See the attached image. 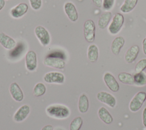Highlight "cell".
<instances>
[{
    "label": "cell",
    "instance_id": "6da1fadb",
    "mask_svg": "<svg viewBox=\"0 0 146 130\" xmlns=\"http://www.w3.org/2000/svg\"><path fill=\"white\" fill-rule=\"evenodd\" d=\"M47 115L55 119H65L69 117L71 113L69 108L63 104H53L49 105L46 108Z\"/></svg>",
    "mask_w": 146,
    "mask_h": 130
},
{
    "label": "cell",
    "instance_id": "7a4b0ae2",
    "mask_svg": "<svg viewBox=\"0 0 146 130\" xmlns=\"http://www.w3.org/2000/svg\"><path fill=\"white\" fill-rule=\"evenodd\" d=\"M146 100V93L139 91L133 96L129 104V108L131 112H136L139 111Z\"/></svg>",
    "mask_w": 146,
    "mask_h": 130
},
{
    "label": "cell",
    "instance_id": "3957f363",
    "mask_svg": "<svg viewBox=\"0 0 146 130\" xmlns=\"http://www.w3.org/2000/svg\"><path fill=\"white\" fill-rule=\"evenodd\" d=\"M96 27L94 22L92 19L87 20L83 25V33L86 40L92 43L95 38Z\"/></svg>",
    "mask_w": 146,
    "mask_h": 130
},
{
    "label": "cell",
    "instance_id": "277c9868",
    "mask_svg": "<svg viewBox=\"0 0 146 130\" xmlns=\"http://www.w3.org/2000/svg\"><path fill=\"white\" fill-rule=\"evenodd\" d=\"M124 21V18L121 13H116L108 27V31L112 35L117 34L121 29Z\"/></svg>",
    "mask_w": 146,
    "mask_h": 130
},
{
    "label": "cell",
    "instance_id": "5b68a950",
    "mask_svg": "<svg viewBox=\"0 0 146 130\" xmlns=\"http://www.w3.org/2000/svg\"><path fill=\"white\" fill-rule=\"evenodd\" d=\"M34 33L43 46H47L50 44L51 40L50 34L43 26H38L35 27Z\"/></svg>",
    "mask_w": 146,
    "mask_h": 130
},
{
    "label": "cell",
    "instance_id": "8992f818",
    "mask_svg": "<svg viewBox=\"0 0 146 130\" xmlns=\"http://www.w3.org/2000/svg\"><path fill=\"white\" fill-rule=\"evenodd\" d=\"M43 80L47 83L63 84L65 80V77L62 72L52 71L45 74L43 76Z\"/></svg>",
    "mask_w": 146,
    "mask_h": 130
},
{
    "label": "cell",
    "instance_id": "52a82bcc",
    "mask_svg": "<svg viewBox=\"0 0 146 130\" xmlns=\"http://www.w3.org/2000/svg\"><path fill=\"white\" fill-rule=\"evenodd\" d=\"M43 63L46 66L57 69H63L66 65L64 60L62 58L52 56L46 57L44 59Z\"/></svg>",
    "mask_w": 146,
    "mask_h": 130
},
{
    "label": "cell",
    "instance_id": "ba28073f",
    "mask_svg": "<svg viewBox=\"0 0 146 130\" xmlns=\"http://www.w3.org/2000/svg\"><path fill=\"white\" fill-rule=\"evenodd\" d=\"M25 63L26 69L30 71H34L37 67L36 54L33 50H29L25 56Z\"/></svg>",
    "mask_w": 146,
    "mask_h": 130
},
{
    "label": "cell",
    "instance_id": "9c48e42d",
    "mask_svg": "<svg viewBox=\"0 0 146 130\" xmlns=\"http://www.w3.org/2000/svg\"><path fill=\"white\" fill-rule=\"evenodd\" d=\"M96 98L100 102L107 104L111 108H113L116 103L115 98L111 94L106 92L101 91L97 94Z\"/></svg>",
    "mask_w": 146,
    "mask_h": 130
},
{
    "label": "cell",
    "instance_id": "30bf717a",
    "mask_svg": "<svg viewBox=\"0 0 146 130\" xmlns=\"http://www.w3.org/2000/svg\"><path fill=\"white\" fill-rule=\"evenodd\" d=\"M30 112V107L28 105H23L15 112L13 116V119L16 122H22L27 117Z\"/></svg>",
    "mask_w": 146,
    "mask_h": 130
},
{
    "label": "cell",
    "instance_id": "8fae6325",
    "mask_svg": "<svg viewBox=\"0 0 146 130\" xmlns=\"http://www.w3.org/2000/svg\"><path fill=\"white\" fill-rule=\"evenodd\" d=\"M64 10L68 19L73 22H76L78 19V13L74 4L71 2H67L64 5Z\"/></svg>",
    "mask_w": 146,
    "mask_h": 130
},
{
    "label": "cell",
    "instance_id": "7c38bea8",
    "mask_svg": "<svg viewBox=\"0 0 146 130\" xmlns=\"http://www.w3.org/2000/svg\"><path fill=\"white\" fill-rule=\"evenodd\" d=\"M9 91L11 96L15 101L21 102L23 100L24 98L23 92L17 83L13 82L10 84Z\"/></svg>",
    "mask_w": 146,
    "mask_h": 130
},
{
    "label": "cell",
    "instance_id": "4fadbf2b",
    "mask_svg": "<svg viewBox=\"0 0 146 130\" xmlns=\"http://www.w3.org/2000/svg\"><path fill=\"white\" fill-rule=\"evenodd\" d=\"M104 81L108 88L112 92H117L119 90V84L115 78L110 72H106L104 75Z\"/></svg>",
    "mask_w": 146,
    "mask_h": 130
},
{
    "label": "cell",
    "instance_id": "5bb4252c",
    "mask_svg": "<svg viewBox=\"0 0 146 130\" xmlns=\"http://www.w3.org/2000/svg\"><path fill=\"white\" fill-rule=\"evenodd\" d=\"M29 6L26 3H20L10 10V15L14 18H19L23 17L28 11Z\"/></svg>",
    "mask_w": 146,
    "mask_h": 130
},
{
    "label": "cell",
    "instance_id": "9a60e30c",
    "mask_svg": "<svg viewBox=\"0 0 146 130\" xmlns=\"http://www.w3.org/2000/svg\"><path fill=\"white\" fill-rule=\"evenodd\" d=\"M0 44L6 50H13L16 46V41L4 32H0Z\"/></svg>",
    "mask_w": 146,
    "mask_h": 130
},
{
    "label": "cell",
    "instance_id": "2e32d148",
    "mask_svg": "<svg viewBox=\"0 0 146 130\" xmlns=\"http://www.w3.org/2000/svg\"><path fill=\"white\" fill-rule=\"evenodd\" d=\"M140 51V48L137 45H133L127 51L125 54V60L128 63L133 62L137 58Z\"/></svg>",
    "mask_w": 146,
    "mask_h": 130
},
{
    "label": "cell",
    "instance_id": "e0dca14e",
    "mask_svg": "<svg viewBox=\"0 0 146 130\" xmlns=\"http://www.w3.org/2000/svg\"><path fill=\"white\" fill-rule=\"evenodd\" d=\"M125 43V40L123 37L120 36L116 37L111 43V51L114 55H118L121 48L123 47Z\"/></svg>",
    "mask_w": 146,
    "mask_h": 130
},
{
    "label": "cell",
    "instance_id": "ac0fdd59",
    "mask_svg": "<svg viewBox=\"0 0 146 130\" xmlns=\"http://www.w3.org/2000/svg\"><path fill=\"white\" fill-rule=\"evenodd\" d=\"M98 114L100 120L106 124H110L113 121L111 115L105 107H100L98 110Z\"/></svg>",
    "mask_w": 146,
    "mask_h": 130
},
{
    "label": "cell",
    "instance_id": "d6986e66",
    "mask_svg": "<svg viewBox=\"0 0 146 130\" xmlns=\"http://www.w3.org/2000/svg\"><path fill=\"white\" fill-rule=\"evenodd\" d=\"M89 108V100L85 94L80 95L78 100V109L82 113H86Z\"/></svg>",
    "mask_w": 146,
    "mask_h": 130
},
{
    "label": "cell",
    "instance_id": "ffe728a7",
    "mask_svg": "<svg viewBox=\"0 0 146 130\" xmlns=\"http://www.w3.org/2000/svg\"><path fill=\"white\" fill-rule=\"evenodd\" d=\"M112 18L111 13L110 11H107L103 13L99 17L98 20V25L99 27L101 29H105L109 24Z\"/></svg>",
    "mask_w": 146,
    "mask_h": 130
},
{
    "label": "cell",
    "instance_id": "44dd1931",
    "mask_svg": "<svg viewBox=\"0 0 146 130\" xmlns=\"http://www.w3.org/2000/svg\"><path fill=\"white\" fill-rule=\"evenodd\" d=\"M99 56V50L96 45L92 44L88 46L87 50V58L91 62H95Z\"/></svg>",
    "mask_w": 146,
    "mask_h": 130
},
{
    "label": "cell",
    "instance_id": "7402d4cb",
    "mask_svg": "<svg viewBox=\"0 0 146 130\" xmlns=\"http://www.w3.org/2000/svg\"><path fill=\"white\" fill-rule=\"evenodd\" d=\"M138 0H125L123 4L120 8L121 12L127 13L131 11L136 6Z\"/></svg>",
    "mask_w": 146,
    "mask_h": 130
},
{
    "label": "cell",
    "instance_id": "603a6c76",
    "mask_svg": "<svg viewBox=\"0 0 146 130\" xmlns=\"http://www.w3.org/2000/svg\"><path fill=\"white\" fill-rule=\"evenodd\" d=\"M118 79L120 82L126 84H135L133 76L127 72H120L118 75Z\"/></svg>",
    "mask_w": 146,
    "mask_h": 130
},
{
    "label": "cell",
    "instance_id": "cb8c5ba5",
    "mask_svg": "<svg viewBox=\"0 0 146 130\" xmlns=\"http://www.w3.org/2000/svg\"><path fill=\"white\" fill-rule=\"evenodd\" d=\"M133 79L135 84L138 86H143L146 84V75L143 72L136 73L133 76Z\"/></svg>",
    "mask_w": 146,
    "mask_h": 130
},
{
    "label": "cell",
    "instance_id": "d4e9b609",
    "mask_svg": "<svg viewBox=\"0 0 146 130\" xmlns=\"http://www.w3.org/2000/svg\"><path fill=\"white\" fill-rule=\"evenodd\" d=\"M46 91V87L45 85L41 82L35 84L33 89V94L36 97H40L43 96Z\"/></svg>",
    "mask_w": 146,
    "mask_h": 130
},
{
    "label": "cell",
    "instance_id": "484cf974",
    "mask_svg": "<svg viewBox=\"0 0 146 130\" xmlns=\"http://www.w3.org/2000/svg\"><path fill=\"white\" fill-rule=\"evenodd\" d=\"M83 123V119L80 116L75 117L70 124V130H80Z\"/></svg>",
    "mask_w": 146,
    "mask_h": 130
},
{
    "label": "cell",
    "instance_id": "4316f807",
    "mask_svg": "<svg viewBox=\"0 0 146 130\" xmlns=\"http://www.w3.org/2000/svg\"><path fill=\"white\" fill-rule=\"evenodd\" d=\"M146 68V59H140L136 64L135 71L136 73H139L143 72Z\"/></svg>",
    "mask_w": 146,
    "mask_h": 130
},
{
    "label": "cell",
    "instance_id": "83f0119b",
    "mask_svg": "<svg viewBox=\"0 0 146 130\" xmlns=\"http://www.w3.org/2000/svg\"><path fill=\"white\" fill-rule=\"evenodd\" d=\"M31 7L34 10H38L40 9L42 4V0H29Z\"/></svg>",
    "mask_w": 146,
    "mask_h": 130
},
{
    "label": "cell",
    "instance_id": "f1b7e54d",
    "mask_svg": "<svg viewBox=\"0 0 146 130\" xmlns=\"http://www.w3.org/2000/svg\"><path fill=\"white\" fill-rule=\"evenodd\" d=\"M115 3V0H103L102 6L104 10H109L112 8Z\"/></svg>",
    "mask_w": 146,
    "mask_h": 130
},
{
    "label": "cell",
    "instance_id": "f546056e",
    "mask_svg": "<svg viewBox=\"0 0 146 130\" xmlns=\"http://www.w3.org/2000/svg\"><path fill=\"white\" fill-rule=\"evenodd\" d=\"M142 119H143V125L146 127V107L144 108V109L143 111Z\"/></svg>",
    "mask_w": 146,
    "mask_h": 130
},
{
    "label": "cell",
    "instance_id": "4dcf8cb0",
    "mask_svg": "<svg viewBox=\"0 0 146 130\" xmlns=\"http://www.w3.org/2000/svg\"><path fill=\"white\" fill-rule=\"evenodd\" d=\"M94 5L98 7H100L102 5L103 0H92Z\"/></svg>",
    "mask_w": 146,
    "mask_h": 130
},
{
    "label": "cell",
    "instance_id": "1f68e13d",
    "mask_svg": "<svg viewBox=\"0 0 146 130\" xmlns=\"http://www.w3.org/2000/svg\"><path fill=\"white\" fill-rule=\"evenodd\" d=\"M54 128H53V127L50 125V124H48V125H46L45 126H44L42 129L41 130H53Z\"/></svg>",
    "mask_w": 146,
    "mask_h": 130
},
{
    "label": "cell",
    "instance_id": "d6a6232c",
    "mask_svg": "<svg viewBox=\"0 0 146 130\" xmlns=\"http://www.w3.org/2000/svg\"><path fill=\"white\" fill-rule=\"evenodd\" d=\"M143 52L145 55H146V37L144 38V39L143 40Z\"/></svg>",
    "mask_w": 146,
    "mask_h": 130
},
{
    "label": "cell",
    "instance_id": "836d02e7",
    "mask_svg": "<svg viewBox=\"0 0 146 130\" xmlns=\"http://www.w3.org/2000/svg\"><path fill=\"white\" fill-rule=\"evenodd\" d=\"M5 5V0H0V11L2 10Z\"/></svg>",
    "mask_w": 146,
    "mask_h": 130
}]
</instances>
